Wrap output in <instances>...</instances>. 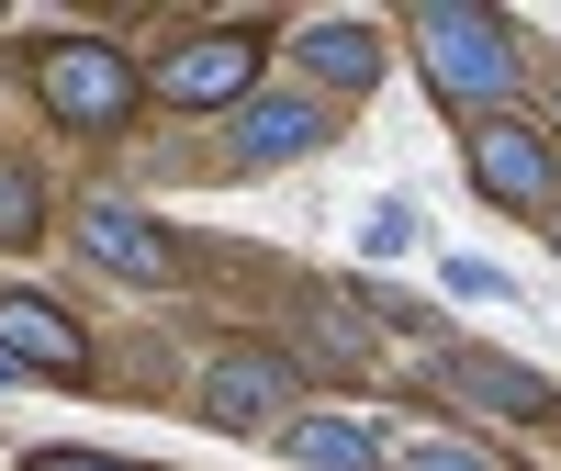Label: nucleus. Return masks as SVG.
I'll return each instance as SVG.
<instances>
[{"instance_id":"obj_15","label":"nucleus","mask_w":561,"mask_h":471,"mask_svg":"<svg viewBox=\"0 0 561 471\" xmlns=\"http://www.w3.org/2000/svg\"><path fill=\"white\" fill-rule=\"evenodd\" d=\"M449 292H472V303H494V292H505V269H483V259H449Z\"/></svg>"},{"instance_id":"obj_9","label":"nucleus","mask_w":561,"mask_h":471,"mask_svg":"<svg viewBox=\"0 0 561 471\" xmlns=\"http://www.w3.org/2000/svg\"><path fill=\"white\" fill-rule=\"evenodd\" d=\"M270 404H293V370H280V359L237 348V359H214V370H203V415H214V427H259Z\"/></svg>"},{"instance_id":"obj_14","label":"nucleus","mask_w":561,"mask_h":471,"mask_svg":"<svg viewBox=\"0 0 561 471\" xmlns=\"http://www.w3.org/2000/svg\"><path fill=\"white\" fill-rule=\"evenodd\" d=\"M359 236H370V259H404V248H415V214H404V203H382Z\"/></svg>"},{"instance_id":"obj_5","label":"nucleus","mask_w":561,"mask_h":471,"mask_svg":"<svg viewBox=\"0 0 561 471\" xmlns=\"http://www.w3.org/2000/svg\"><path fill=\"white\" fill-rule=\"evenodd\" d=\"M0 348H12L23 370H57V382H79L90 348H79V325L45 303V292H0Z\"/></svg>"},{"instance_id":"obj_10","label":"nucleus","mask_w":561,"mask_h":471,"mask_svg":"<svg viewBox=\"0 0 561 471\" xmlns=\"http://www.w3.org/2000/svg\"><path fill=\"white\" fill-rule=\"evenodd\" d=\"M280 449H293L304 471H382V460H393L370 427H348V415H293V427H280Z\"/></svg>"},{"instance_id":"obj_1","label":"nucleus","mask_w":561,"mask_h":471,"mask_svg":"<svg viewBox=\"0 0 561 471\" xmlns=\"http://www.w3.org/2000/svg\"><path fill=\"white\" fill-rule=\"evenodd\" d=\"M415 45H427V79L449 102H505V90H517V45H505V23L472 12V0H427V12H415Z\"/></svg>"},{"instance_id":"obj_12","label":"nucleus","mask_w":561,"mask_h":471,"mask_svg":"<svg viewBox=\"0 0 561 471\" xmlns=\"http://www.w3.org/2000/svg\"><path fill=\"white\" fill-rule=\"evenodd\" d=\"M23 236H45V192H34V169L0 158V248H23Z\"/></svg>"},{"instance_id":"obj_2","label":"nucleus","mask_w":561,"mask_h":471,"mask_svg":"<svg viewBox=\"0 0 561 471\" xmlns=\"http://www.w3.org/2000/svg\"><path fill=\"white\" fill-rule=\"evenodd\" d=\"M34 79H45V113H57V124H79V135H113V124L135 113V68L113 57V45H90V34L45 45V57H34Z\"/></svg>"},{"instance_id":"obj_4","label":"nucleus","mask_w":561,"mask_h":471,"mask_svg":"<svg viewBox=\"0 0 561 471\" xmlns=\"http://www.w3.org/2000/svg\"><path fill=\"white\" fill-rule=\"evenodd\" d=\"M438 382L460 393V404H483V415H505V427H539V415L561 404L539 370H517V359H494V348H449L438 359Z\"/></svg>"},{"instance_id":"obj_17","label":"nucleus","mask_w":561,"mask_h":471,"mask_svg":"<svg viewBox=\"0 0 561 471\" xmlns=\"http://www.w3.org/2000/svg\"><path fill=\"white\" fill-rule=\"evenodd\" d=\"M0 370H12V348H0Z\"/></svg>"},{"instance_id":"obj_6","label":"nucleus","mask_w":561,"mask_h":471,"mask_svg":"<svg viewBox=\"0 0 561 471\" xmlns=\"http://www.w3.org/2000/svg\"><path fill=\"white\" fill-rule=\"evenodd\" d=\"M472 180H483L494 203L539 214V203H550V147H539L528 124H483V135H472Z\"/></svg>"},{"instance_id":"obj_3","label":"nucleus","mask_w":561,"mask_h":471,"mask_svg":"<svg viewBox=\"0 0 561 471\" xmlns=\"http://www.w3.org/2000/svg\"><path fill=\"white\" fill-rule=\"evenodd\" d=\"M248 79H259V34L214 23V34H192V45L158 57V102H248Z\"/></svg>"},{"instance_id":"obj_18","label":"nucleus","mask_w":561,"mask_h":471,"mask_svg":"<svg viewBox=\"0 0 561 471\" xmlns=\"http://www.w3.org/2000/svg\"><path fill=\"white\" fill-rule=\"evenodd\" d=\"M550 236H561V225H550Z\"/></svg>"},{"instance_id":"obj_13","label":"nucleus","mask_w":561,"mask_h":471,"mask_svg":"<svg viewBox=\"0 0 561 471\" xmlns=\"http://www.w3.org/2000/svg\"><path fill=\"white\" fill-rule=\"evenodd\" d=\"M382 449H393V471H505V460L460 449V438H382Z\"/></svg>"},{"instance_id":"obj_7","label":"nucleus","mask_w":561,"mask_h":471,"mask_svg":"<svg viewBox=\"0 0 561 471\" xmlns=\"http://www.w3.org/2000/svg\"><path fill=\"white\" fill-rule=\"evenodd\" d=\"M79 248L102 259V269H124V280H169V269H180V248H169L135 203H90V214H79Z\"/></svg>"},{"instance_id":"obj_16","label":"nucleus","mask_w":561,"mask_h":471,"mask_svg":"<svg viewBox=\"0 0 561 471\" xmlns=\"http://www.w3.org/2000/svg\"><path fill=\"white\" fill-rule=\"evenodd\" d=\"M34 471H135V460H90V449H34Z\"/></svg>"},{"instance_id":"obj_8","label":"nucleus","mask_w":561,"mask_h":471,"mask_svg":"<svg viewBox=\"0 0 561 471\" xmlns=\"http://www.w3.org/2000/svg\"><path fill=\"white\" fill-rule=\"evenodd\" d=\"M314 135H325V113H314V102H293V90H248V102H237V158H248V169L304 158Z\"/></svg>"},{"instance_id":"obj_11","label":"nucleus","mask_w":561,"mask_h":471,"mask_svg":"<svg viewBox=\"0 0 561 471\" xmlns=\"http://www.w3.org/2000/svg\"><path fill=\"white\" fill-rule=\"evenodd\" d=\"M304 68L325 90H370V79H382V34H370V23H304Z\"/></svg>"}]
</instances>
